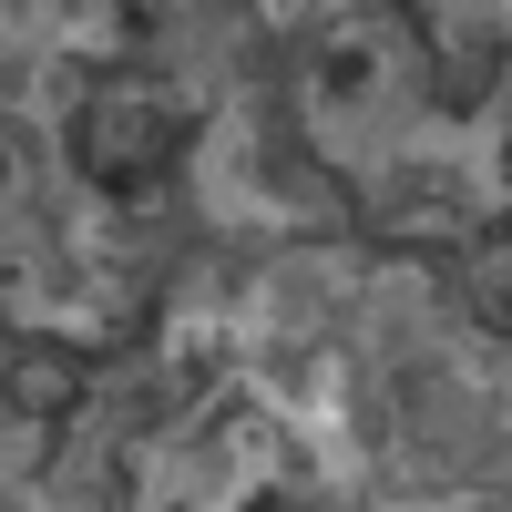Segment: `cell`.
Returning <instances> with one entry per match:
<instances>
[{"label":"cell","instance_id":"cell-1","mask_svg":"<svg viewBox=\"0 0 512 512\" xmlns=\"http://www.w3.org/2000/svg\"><path fill=\"white\" fill-rule=\"evenodd\" d=\"M72 154H82L93 185L144 195V185H164V164L185 154V103L154 93V82H103V93L82 103V123H72Z\"/></svg>","mask_w":512,"mask_h":512},{"label":"cell","instance_id":"cell-2","mask_svg":"<svg viewBox=\"0 0 512 512\" xmlns=\"http://www.w3.org/2000/svg\"><path fill=\"white\" fill-rule=\"evenodd\" d=\"M379 93H390V52H379L369 31L328 41V62H318V113L349 123V113H379Z\"/></svg>","mask_w":512,"mask_h":512},{"label":"cell","instance_id":"cell-3","mask_svg":"<svg viewBox=\"0 0 512 512\" xmlns=\"http://www.w3.org/2000/svg\"><path fill=\"white\" fill-rule=\"evenodd\" d=\"M82 390H93L82 349H62V338H11V400L21 410H72Z\"/></svg>","mask_w":512,"mask_h":512},{"label":"cell","instance_id":"cell-4","mask_svg":"<svg viewBox=\"0 0 512 512\" xmlns=\"http://www.w3.org/2000/svg\"><path fill=\"white\" fill-rule=\"evenodd\" d=\"M461 297H472V318H482V328H512V236L461 246Z\"/></svg>","mask_w":512,"mask_h":512}]
</instances>
